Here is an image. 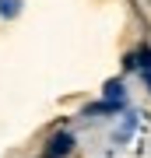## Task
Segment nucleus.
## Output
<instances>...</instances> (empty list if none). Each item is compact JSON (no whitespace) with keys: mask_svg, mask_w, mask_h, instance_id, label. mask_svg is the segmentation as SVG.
<instances>
[{"mask_svg":"<svg viewBox=\"0 0 151 158\" xmlns=\"http://www.w3.org/2000/svg\"><path fill=\"white\" fill-rule=\"evenodd\" d=\"M70 148H74V137L67 134V130H63V134H56L53 141L46 144V151H42V158H63V155L70 151Z\"/></svg>","mask_w":151,"mask_h":158,"instance_id":"1","label":"nucleus"},{"mask_svg":"<svg viewBox=\"0 0 151 158\" xmlns=\"http://www.w3.org/2000/svg\"><path fill=\"white\" fill-rule=\"evenodd\" d=\"M0 11H4V18H14L21 11V0H0Z\"/></svg>","mask_w":151,"mask_h":158,"instance_id":"2","label":"nucleus"},{"mask_svg":"<svg viewBox=\"0 0 151 158\" xmlns=\"http://www.w3.org/2000/svg\"><path fill=\"white\" fill-rule=\"evenodd\" d=\"M144 81H148V88H151V67H148V70H144Z\"/></svg>","mask_w":151,"mask_h":158,"instance_id":"3","label":"nucleus"}]
</instances>
